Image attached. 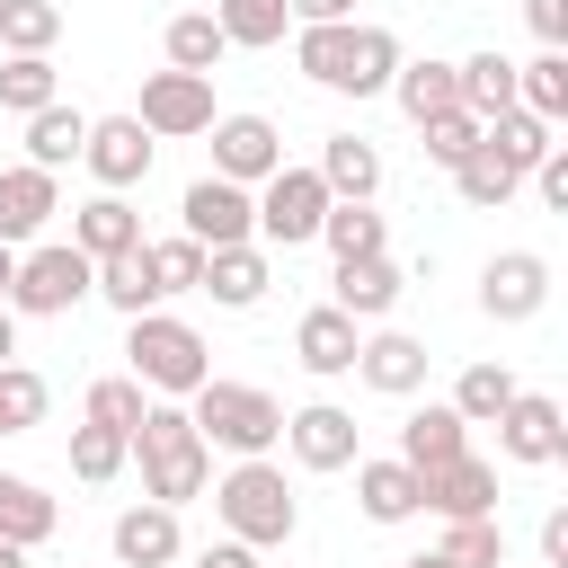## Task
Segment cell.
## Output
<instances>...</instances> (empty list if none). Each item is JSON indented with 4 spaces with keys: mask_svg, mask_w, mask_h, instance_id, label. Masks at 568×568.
I'll return each mask as SVG.
<instances>
[{
    "mask_svg": "<svg viewBox=\"0 0 568 568\" xmlns=\"http://www.w3.org/2000/svg\"><path fill=\"white\" fill-rule=\"evenodd\" d=\"M293 62H302L320 89L373 98V89H390V71H399V36H390V27L328 18V27H302V36H293Z\"/></svg>",
    "mask_w": 568,
    "mask_h": 568,
    "instance_id": "cell-1",
    "label": "cell"
},
{
    "mask_svg": "<svg viewBox=\"0 0 568 568\" xmlns=\"http://www.w3.org/2000/svg\"><path fill=\"white\" fill-rule=\"evenodd\" d=\"M124 444L142 453V488H151L160 506H186V497H204V470H213V453H204V435H195V417H186V408H142V426H133Z\"/></svg>",
    "mask_w": 568,
    "mask_h": 568,
    "instance_id": "cell-2",
    "label": "cell"
},
{
    "mask_svg": "<svg viewBox=\"0 0 568 568\" xmlns=\"http://www.w3.org/2000/svg\"><path fill=\"white\" fill-rule=\"evenodd\" d=\"M186 399H195V408H186V417H195V435H204V444H231L240 462H248V453H266V444L284 435V408H275L257 382H213V373H204Z\"/></svg>",
    "mask_w": 568,
    "mask_h": 568,
    "instance_id": "cell-3",
    "label": "cell"
},
{
    "mask_svg": "<svg viewBox=\"0 0 568 568\" xmlns=\"http://www.w3.org/2000/svg\"><path fill=\"white\" fill-rule=\"evenodd\" d=\"M213 506H222V524H231V541H293V524H302V506H293V488H284V470L275 462H240L222 488H213Z\"/></svg>",
    "mask_w": 568,
    "mask_h": 568,
    "instance_id": "cell-4",
    "label": "cell"
},
{
    "mask_svg": "<svg viewBox=\"0 0 568 568\" xmlns=\"http://www.w3.org/2000/svg\"><path fill=\"white\" fill-rule=\"evenodd\" d=\"M124 355H133V382H142V390H178V399L213 373V364H204V337H195L186 320H169V311H142L133 337H124Z\"/></svg>",
    "mask_w": 568,
    "mask_h": 568,
    "instance_id": "cell-5",
    "label": "cell"
},
{
    "mask_svg": "<svg viewBox=\"0 0 568 568\" xmlns=\"http://www.w3.org/2000/svg\"><path fill=\"white\" fill-rule=\"evenodd\" d=\"M89 257L71 248V240H53V248H27L18 257V275H9V311H36V320H53V311H71L80 293H89Z\"/></svg>",
    "mask_w": 568,
    "mask_h": 568,
    "instance_id": "cell-6",
    "label": "cell"
},
{
    "mask_svg": "<svg viewBox=\"0 0 568 568\" xmlns=\"http://www.w3.org/2000/svg\"><path fill=\"white\" fill-rule=\"evenodd\" d=\"M257 186H266V195H257V231H266L275 248H302V240H320V213H328V186H320V169H266Z\"/></svg>",
    "mask_w": 568,
    "mask_h": 568,
    "instance_id": "cell-7",
    "label": "cell"
},
{
    "mask_svg": "<svg viewBox=\"0 0 568 568\" xmlns=\"http://www.w3.org/2000/svg\"><path fill=\"white\" fill-rule=\"evenodd\" d=\"M178 213H186V240H195V248H240V240L257 231V204H248L240 178H195V186L178 195Z\"/></svg>",
    "mask_w": 568,
    "mask_h": 568,
    "instance_id": "cell-8",
    "label": "cell"
},
{
    "mask_svg": "<svg viewBox=\"0 0 568 568\" xmlns=\"http://www.w3.org/2000/svg\"><path fill=\"white\" fill-rule=\"evenodd\" d=\"M133 124H142V133H204V124H213V80H204V71H151Z\"/></svg>",
    "mask_w": 568,
    "mask_h": 568,
    "instance_id": "cell-9",
    "label": "cell"
},
{
    "mask_svg": "<svg viewBox=\"0 0 568 568\" xmlns=\"http://www.w3.org/2000/svg\"><path fill=\"white\" fill-rule=\"evenodd\" d=\"M417 506H435L444 524H462V515H497V470H488L479 453H453V462L417 470Z\"/></svg>",
    "mask_w": 568,
    "mask_h": 568,
    "instance_id": "cell-10",
    "label": "cell"
},
{
    "mask_svg": "<svg viewBox=\"0 0 568 568\" xmlns=\"http://www.w3.org/2000/svg\"><path fill=\"white\" fill-rule=\"evenodd\" d=\"M213 133V178H266V169H284V142H275V124L266 115H213L204 124Z\"/></svg>",
    "mask_w": 568,
    "mask_h": 568,
    "instance_id": "cell-11",
    "label": "cell"
},
{
    "mask_svg": "<svg viewBox=\"0 0 568 568\" xmlns=\"http://www.w3.org/2000/svg\"><path fill=\"white\" fill-rule=\"evenodd\" d=\"M497 444H506L515 462H559V453H568L559 399H541V390H515V399L497 408Z\"/></svg>",
    "mask_w": 568,
    "mask_h": 568,
    "instance_id": "cell-12",
    "label": "cell"
},
{
    "mask_svg": "<svg viewBox=\"0 0 568 568\" xmlns=\"http://www.w3.org/2000/svg\"><path fill=\"white\" fill-rule=\"evenodd\" d=\"M284 444H293L302 470H346V462H355V417L328 408V399H311V408L284 417Z\"/></svg>",
    "mask_w": 568,
    "mask_h": 568,
    "instance_id": "cell-13",
    "label": "cell"
},
{
    "mask_svg": "<svg viewBox=\"0 0 568 568\" xmlns=\"http://www.w3.org/2000/svg\"><path fill=\"white\" fill-rule=\"evenodd\" d=\"M80 160L98 169V186H133V178L151 169V133H142L133 115H89V142H80Z\"/></svg>",
    "mask_w": 568,
    "mask_h": 568,
    "instance_id": "cell-14",
    "label": "cell"
},
{
    "mask_svg": "<svg viewBox=\"0 0 568 568\" xmlns=\"http://www.w3.org/2000/svg\"><path fill=\"white\" fill-rule=\"evenodd\" d=\"M541 293H550V266H541L532 248H506V257H488V275H479L488 320H532V311H541Z\"/></svg>",
    "mask_w": 568,
    "mask_h": 568,
    "instance_id": "cell-15",
    "label": "cell"
},
{
    "mask_svg": "<svg viewBox=\"0 0 568 568\" xmlns=\"http://www.w3.org/2000/svg\"><path fill=\"white\" fill-rule=\"evenodd\" d=\"M53 213H62L53 169H36V160H27V169H0V240H9V248H18V240H36Z\"/></svg>",
    "mask_w": 568,
    "mask_h": 568,
    "instance_id": "cell-16",
    "label": "cell"
},
{
    "mask_svg": "<svg viewBox=\"0 0 568 568\" xmlns=\"http://www.w3.org/2000/svg\"><path fill=\"white\" fill-rule=\"evenodd\" d=\"M355 373H364L373 390H390V399H408V390L426 382V346H417L408 328H382V337H355Z\"/></svg>",
    "mask_w": 568,
    "mask_h": 568,
    "instance_id": "cell-17",
    "label": "cell"
},
{
    "mask_svg": "<svg viewBox=\"0 0 568 568\" xmlns=\"http://www.w3.org/2000/svg\"><path fill=\"white\" fill-rule=\"evenodd\" d=\"M453 453H470V417H462L453 399H426V408L399 426V462H408V470H435V462H453Z\"/></svg>",
    "mask_w": 568,
    "mask_h": 568,
    "instance_id": "cell-18",
    "label": "cell"
},
{
    "mask_svg": "<svg viewBox=\"0 0 568 568\" xmlns=\"http://www.w3.org/2000/svg\"><path fill=\"white\" fill-rule=\"evenodd\" d=\"M115 559L124 568H169L178 559V506H160V497L151 506H124L115 515Z\"/></svg>",
    "mask_w": 568,
    "mask_h": 568,
    "instance_id": "cell-19",
    "label": "cell"
},
{
    "mask_svg": "<svg viewBox=\"0 0 568 568\" xmlns=\"http://www.w3.org/2000/svg\"><path fill=\"white\" fill-rule=\"evenodd\" d=\"M399 284H408V275H399L382 248H373V257H337V311H346V320H382V311L399 302Z\"/></svg>",
    "mask_w": 568,
    "mask_h": 568,
    "instance_id": "cell-20",
    "label": "cell"
},
{
    "mask_svg": "<svg viewBox=\"0 0 568 568\" xmlns=\"http://www.w3.org/2000/svg\"><path fill=\"white\" fill-rule=\"evenodd\" d=\"M133 240H142V222H133V204H124L115 186H106L98 204H80V222H71V248H80L89 266H98V257H124Z\"/></svg>",
    "mask_w": 568,
    "mask_h": 568,
    "instance_id": "cell-21",
    "label": "cell"
},
{
    "mask_svg": "<svg viewBox=\"0 0 568 568\" xmlns=\"http://www.w3.org/2000/svg\"><path fill=\"white\" fill-rule=\"evenodd\" d=\"M293 355H302L311 373H355V320H346L337 302L302 311V328H293Z\"/></svg>",
    "mask_w": 568,
    "mask_h": 568,
    "instance_id": "cell-22",
    "label": "cell"
},
{
    "mask_svg": "<svg viewBox=\"0 0 568 568\" xmlns=\"http://www.w3.org/2000/svg\"><path fill=\"white\" fill-rule=\"evenodd\" d=\"M453 186H462V204H479V213H488V204H506V195L524 186V169H515V160H506V151L479 133V142L453 160Z\"/></svg>",
    "mask_w": 568,
    "mask_h": 568,
    "instance_id": "cell-23",
    "label": "cell"
},
{
    "mask_svg": "<svg viewBox=\"0 0 568 568\" xmlns=\"http://www.w3.org/2000/svg\"><path fill=\"white\" fill-rule=\"evenodd\" d=\"M195 293H213V302H231V311H248L257 293H266V248H204V284Z\"/></svg>",
    "mask_w": 568,
    "mask_h": 568,
    "instance_id": "cell-24",
    "label": "cell"
},
{
    "mask_svg": "<svg viewBox=\"0 0 568 568\" xmlns=\"http://www.w3.org/2000/svg\"><path fill=\"white\" fill-rule=\"evenodd\" d=\"M355 497H364V515L373 524H408L417 515V470L390 453V462H355Z\"/></svg>",
    "mask_w": 568,
    "mask_h": 568,
    "instance_id": "cell-25",
    "label": "cell"
},
{
    "mask_svg": "<svg viewBox=\"0 0 568 568\" xmlns=\"http://www.w3.org/2000/svg\"><path fill=\"white\" fill-rule=\"evenodd\" d=\"M453 98L488 124V115H506L515 106V62L506 53H470V62H453Z\"/></svg>",
    "mask_w": 568,
    "mask_h": 568,
    "instance_id": "cell-26",
    "label": "cell"
},
{
    "mask_svg": "<svg viewBox=\"0 0 568 568\" xmlns=\"http://www.w3.org/2000/svg\"><path fill=\"white\" fill-rule=\"evenodd\" d=\"M80 142H89V115H80V106H62V98H53V106H36V115H27V160H36V169L80 160Z\"/></svg>",
    "mask_w": 568,
    "mask_h": 568,
    "instance_id": "cell-27",
    "label": "cell"
},
{
    "mask_svg": "<svg viewBox=\"0 0 568 568\" xmlns=\"http://www.w3.org/2000/svg\"><path fill=\"white\" fill-rule=\"evenodd\" d=\"M53 532V497L36 488V479H18V470H0V541H18V550H36Z\"/></svg>",
    "mask_w": 568,
    "mask_h": 568,
    "instance_id": "cell-28",
    "label": "cell"
},
{
    "mask_svg": "<svg viewBox=\"0 0 568 568\" xmlns=\"http://www.w3.org/2000/svg\"><path fill=\"white\" fill-rule=\"evenodd\" d=\"M160 44H169V71H204V80H213V62L231 53V44H222V27H213V9H178Z\"/></svg>",
    "mask_w": 568,
    "mask_h": 568,
    "instance_id": "cell-29",
    "label": "cell"
},
{
    "mask_svg": "<svg viewBox=\"0 0 568 568\" xmlns=\"http://www.w3.org/2000/svg\"><path fill=\"white\" fill-rule=\"evenodd\" d=\"M390 89H399V115H408V124H426V115L462 106V98H453V62H435V53H426V62H399V71H390Z\"/></svg>",
    "mask_w": 568,
    "mask_h": 568,
    "instance_id": "cell-30",
    "label": "cell"
},
{
    "mask_svg": "<svg viewBox=\"0 0 568 568\" xmlns=\"http://www.w3.org/2000/svg\"><path fill=\"white\" fill-rule=\"evenodd\" d=\"M320 240H328V257H373V248H382V213H373L364 195H328Z\"/></svg>",
    "mask_w": 568,
    "mask_h": 568,
    "instance_id": "cell-31",
    "label": "cell"
},
{
    "mask_svg": "<svg viewBox=\"0 0 568 568\" xmlns=\"http://www.w3.org/2000/svg\"><path fill=\"white\" fill-rule=\"evenodd\" d=\"M373 178H382L373 142H364V133H328V151H320V186H328V195H373Z\"/></svg>",
    "mask_w": 568,
    "mask_h": 568,
    "instance_id": "cell-32",
    "label": "cell"
},
{
    "mask_svg": "<svg viewBox=\"0 0 568 568\" xmlns=\"http://www.w3.org/2000/svg\"><path fill=\"white\" fill-rule=\"evenodd\" d=\"M89 293H106V302H115L124 320H142V311L160 302V293H151V266H142V240H133L124 257H98V275H89Z\"/></svg>",
    "mask_w": 568,
    "mask_h": 568,
    "instance_id": "cell-33",
    "label": "cell"
},
{
    "mask_svg": "<svg viewBox=\"0 0 568 568\" xmlns=\"http://www.w3.org/2000/svg\"><path fill=\"white\" fill-rule=\"evenodd\" d=\"M213 27H222V44H284L293 9L284 0H213Z\"/></svg>",
    "mask_w": 568,
    "mask_h": 568,
    "instance_id": "cell-34",
    "label": "cell"
},
{
    "mask_svg": "<svg viewBox=\"0 0 568 568\" xmlns=\"http://www.w3.org/2000/svg\"><path fill=\"white\" fill-rule=\"evenodd\" d=\"M515 106H524V115H541V124H550V115H568V62H559V44H550L541 62H515Z\"/></svg>",
    "mask_w": 568,
    "mask_h": 568,
    "instance_id": "cell-35",
    "label": "cell"
},
{
    "mask_svg": "<svg viewBox=\"0 0 568 568\" xmlns=\"http://www.w3.org/2000/svg\"><path fill=\"white\" fill-rule=\"evenodd\" d=\"M435 559H444V568H497V559H506V532H497V515H462V524H444Z\"/></svg>",
    "mask_w": 568,
    "mask_h": 568,
    "instance_id": "cell-36",
    "label": "cell"
},
{
    "mask_svg": "<svg viewBox=\"0 0 568 568\" xmlns=\"http://www.w3.org/2000/svg\"><path fill=\"white\" fill-rule=\"evenodd\" d=\"M142 266H151V293H195L204 284V248L178 231V240H142Z\"/></svg>",
    "mask_w": 568,
    "mask_h": 568,
    "instance_id": "cell-37",
    "label": "cell"
},
{
    "mask_svg": "<svg viewBox=\"0 0 568 568\" xmlns=\"http://www.w3.org/2000/svg\"><path fill=\"white\" fill-rule=\"evenodd\" d=\"M0 106H9V115L53 106V62H44V53H9V62H0Z\"/></svg>",
    "mask_w": 568,
    "mask_h": 568,
    "instance_id": "cell-38",
    "label": "cell"
},
{
    "mask_svg": "<svg viewBox=\"0 0 568 568\" xmlns=\"http://www.w3.org/2000/svg\"><path fill=\"white\" fill-rule=\"evenodd\" d=\"M44 373H27V364H0V435H27L36 417H44Z\"/></svg>",
    "mask_w": 568,
    "mask_h": 568,
    "instance_id": "cell-39",
    "label": "cell"
},
{
    "mask_svg": "<svg viewBox=\"0 0 568 568\" xmlns=\"http://www.w3.org/2000/svg\"><path fill=\"white\" fill-rule=\"evenodd\" d=\"M479 133H488V142H497V151H506L515 169H532V160L550 151V124H541V115H524V106H506V115H488Z\"/></svg>",
    "mask_w": 568,
    "mask_h": 568,
    "instance_id": "cell-40",
    "label": "cell"
},
{
    "mask_svg": "<svg viewBox=\"0 0 568 568\" xmlns=\"http://www.w3.org/2000/svg\"><path fill=\"white\" fill-rule=\"evenodd\" d=\"M506 399H515V373H506V364H470V373L453 382V408H462L470 426H479V417H497Z\"/></svg>",
    "mask_w": 568,
    "mask_h": 568,
    "instance_id": "cell-41",
    "label": "cell"
},
{
    "mask_svg": "<svg viewBox=\"0 0 568 568\" xmlns=\"http://www.w3.org/2000/svg\"><path fill=\"white\" fill-rule=\"evenodd\" d=\"M142 408H151V399H142V382H133V373H106V382H89V417H98V426L133 435V426H142Z\"/></svg>",
    "mask_w": 568,
    "mask_h": 568,
    "instance_id": "cell-42",
    "label": "cell"
},
{
    "mask_svg": "<svg viewBox=\"0 0 568 568\" xmlns=\"http://www.w3.org/2000/svg\"><path fill=\"white\" fill-rule=\"evenodd\" d=\"M124 453H133V444H124L115 426H98V417H89V426H71V470H80V479H115V470H124Z\"/></svg>",
    "mask_w": 568,
    "mask_h": 568,
    "instance_id": "cell-43",
    "label": "cell"
},
{
    "mask_svg": "<svg viewBox=\"0 0 568 568\" xmlns=\"http://www.w3.org/2000/svg\"><path fill=\"white\" fill-rule=\"evenodd\" d=\"M0 36H9V53H44V44L62 36V9H53V0H18V9L0 18Z\"/></svg>",
    "mask_w": 568,
    "mask_h": 568,
    "instance_id": "cell-44",
    "label": "cell"
},
{
    "mask_svg": "<svg viewBox=\"0 0 568 568\" xmlns=\"http://www.w3.org/2000/svg\"><path fill=\"white\" fill-rule=\"evenodd\" d=\"M417 133H426V160H444V169H453V160L479 142V115H470V106H444V115H426Z\"/></svg>",
    "mask_w": 568,
    "mask_h": 568,
    "instance_id": "cell-45",
    "label": "cell"
},
{
    "mask_svg": "<svg viewBox=\"0 0 568 568\" xmlns=\"http://www.w3.org/2000/svg\"><path fill=\"white\" fill-rule=\"evenodd\" d=\"M532 178H541V204H568V151H541Z\"/></svg>",
    "mask_w": 568,
    "mask_h": 568,
    "instance_id": "cell-46",
    "label": "cell"
},
{
    "mask_svg": "<svg viewBox=\"0 0 568 568\" xmlns=\"http://www.w3.org/2000/svg\"><path fill=\"white\" fill-rule=\"evenodd\" d=\"M524 18H532V36H541V44H559V36H568V0H524Z\"/></svg>",
    "mask_w": 568,
    "mask_h": 568,
    "instance_id": "cell-47",
    "label": "cell"
},
{
    "mask_svg": "<svg viewBox=\"0 0 568 568\" xmlns=\"http://www.w3.org/2000/svg\"><path fill=\"white\" fill-rule=\"evenodd\" d=\"M302 27H328V18H355V0H284Z\"/></svg>",
    "mask_w": 568,
    "mask_h": 568,
    "instance_id": "cell-48",
    "label": "cell"
},
{
    "mask_svg": "<svg viewBox=\"0 0 568 568\" xmlns=\"http://www.w3.org/2000/svg\"><path fill=\"white\" fill-rule=\"evenodd\" d=\"M541 559L568 568V515H541Z\"/></svg>",
    "mask_w": 568,
    "mask_h": 568,
    "instance_id": "cell-49",
    "label": "cell"
},
{
    "mask_svg": "<svg viewBox=\"0 0 568 568\" xmlns=\"http://www.w3.org/2000/svg\"><path fill=\"white\" fill-rule=\"evenodd\" d=\"M204 568H257V550H248V541H213V550H204Z\"/></svg>",
    "mask_w": 568,
    "mask_h": 568,
    "instance_id": "cell-50",
    "label": "cell"
},
{
    "mask_svg": "<svg viewBox=\"0 0 568 568\" xmlns=\"http://www.w3.org/2000/svg\"><path fill=\"white\" fill-rule=\"evenodd\" d=\"M9 275H18V248L0 240V302H9Z\"/></svg>",
    "mask_w": 568,
    "mask_h": 568,
    "instance_id": "cell-51",
    "label": "cell"
},
{
    "mask_svg": "<svg viewBox=\"0 0 568 568\" xmlns=\"http://www.w3.org/2000/svg\"><path fill=\"white\" fill-rule=\"evenodd\" d=\"M18 355V328H9V302H0V364Z\"/></svg>",
    "mask_w": 568,
    "mask_h": 568,
    "instance_id": "cell-52",
    "label": "cell"
},
{
    "mask_svg": "<svg viewBox=\"0 0 568 568\" xmlns=\"http://www.w3.org/2000/svg\"><path fill=\"white\" fill-rule=\"evenodd\" d=\"M0 568H18V541H0Z\"/></svg>",
    "mask_w": 568,
    "mask_h": 568,
    "instance_id": "cell-53",
    "label": "cell"
},
{
    "mask_svg": "<svg viewBox=\"0 0 568 568\" xmlns=\"http://www.w3.org/2000/svg\"><path fill=\"white\" fill-rule=\"evenodd\" d=\"M399 568H444V559H435V550H426V559H399Z\"/></svg>",
    "mask_w": 568,
    "mask_h": 568,
    "instance_id": "cell-54",
    "label": "cell"
},
{
    "mask_svg": "<svg viewBox=\"0 0 568 568\" xmlns=\"http://www.w3.org/2000/svg\"><path fill=\"white\" fill-rule=\"evenodd\" d=\"M9 9H18V0H0V18H9Z\"/></svg>",
    "mask_w": 568,
    "mask_h": 568,
    "instance_id": "cell-55",
    "label": "cell"
}]
</instances>
